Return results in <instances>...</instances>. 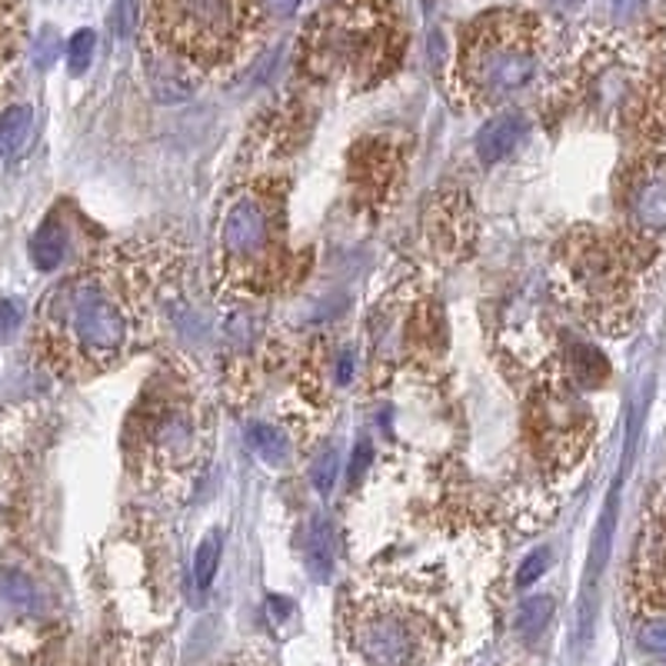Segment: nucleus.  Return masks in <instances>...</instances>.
Here are the masks:
<instances>
[{
	"label": "nucleus",
	"mask_w": 666,
	"mask_h": 666,
	"mask_svg": "<svg viewBox=\"0 0 666 666\" xmlns=\"http://www.w3.org/2000/svg\"><path fill=\"white\" fill-rule=\"evenodd\" d=\"M284 200L277 174H251L220 200L213 290L224 303H247L274 287L284 260Z\"/></svg>",
	"instance_id": "obj_4"
},
{
	"label": "nucleus",
	"mask_w": 666,
	"mask_h": 666,
	"mask_svg": "<svg viewBox=\"0 0 666 666\" xmlns=\"http://www.w3.org/2000/svg\"><path fill=\"white\" fill-rule=\"evenodd\" d=\"M560 8H577V4H584V0H557Z\"/></svg>",
	"instance_id": "obj_27"
},
{
	"label": "nucleus",
	"mask_w": 666,
	"mask_h": 666,
	"mask_svg": "<svg viewBox=\"0 0 666 666\" xmlns=\"http://www.w3.org/2000/svg\"><path fill=\"white\" fill-rule=\"evenodd\" d=\"M546 567H550V553H546V550H533L530 557L523 560L520 574H517V587H520V590L533 587V584L546 574Z\"/></svg>",
	"instance_id": "obj_21"
},
{
	"label": "nucleus",
	"mask_w": 666,
	"mask_h": 666,
	"mask_svg": "<svg viewBox=\"0 0 666 666\" xmlns=\"http://www.w3.org/2000/svg\"><path fill=\"white\" fill-rule=\"evenodd\" d=\"M337 470H341L337 447H323L320 457H317L313 467H310V480H313V487H317L320 497H330V490L337 487Z\"/></svg>",
	"instance_id": "obj_17"
},
{
	"label": "nucleus",
	"mask_w": 666,
	"mask_h": 666,
	"mask_svg": "<svg viewBox=\"0 0 666 666\" xmlns=\"http://www.w3.org/2000/svg\"><path fill=\"white\" fill-rule=\"evenodd\" d=\"M0 593H4L8 603H14L18 610H31L34 607V587L24 574H14L8 570L4 577H0Z\"/></svg>",
	"instance_id": "obj_19"
},
{
	"label": "nucleus",
	"mask_w": 666,
	"mask_h": 666,
	"mask_svg": "<svg viewBox=\"0 0 666 666\" xmlns=\"http://www.w3.org/2000/svg\"><path fill=\"white\" fill-rule=\"evenodd\" d=\"M167 234L100 247L47 290L34 317V351L64 380H93L137 354L157 326V307L184 264Z\"/></svg>",
	"instance_id": "obj_2"
},
{
	"label": "nucleus",
	"mask_w": 666,
	"mask_h": 666,
	"mask_svg": "<svg viewBox=\"0 0 666 666\" xmlns=\"http://www.w3.org/2000/svg\"><path fill=\"white\" fill-rule=\"evenodd\" d=\"M21 317H24V310L18 300H0V341L21 326Z\"/></svg>",
	"instance_id": "obj_23"
},
{
	"label": "nucleus",
	"mask_w": 666,
	"mask_h": 666,
	"mask_svg": "<svg viewBox=\"0 0 666 666\" xmlns=\"http://www.w3.org/2000/svg\"><path fill=\"white\" fill-rule=\"evenodd\" d=\"M220 550H224V540H220V530H210L203 536V543L197 546V560H193V580L197 590H210L217 567H220Z\"/></svg>",
	"instance_id": "obj_16"
},
{
	"label": "nucleus",
	"mask_w": 666,
	"mask_h": 666,
	"mask_svg": "<svg viewBox=\"0 0 666 666\" xmlns=\"http://www.w3.org/2000/svg\"><path fill=\"white\" fill-rule=\"evenodd\" d=\"M543 57L546 27L536 14L490 11L460 37L451 70V93L464 110L490 114L540 77Z\"/></svg>",
	"instance_id": "obj_6"
},
{
	"label": "nucleus",
	"mask_w": 666,
	"mask_h": 666,
	"mask_svg": "<svg viewBox=\"0 0 666 666\" xmlns=\"http://www.w3.org/2000/svg\"><path fill=\"white\" fill-rule=\"evenodd\" d=\"M307 574L317 584H326L333 574V530L326 520H317V526L310 530V543H307Z\"/></svg>",
	"instance_id": "obj_13"
},
{
	"label": "nucleus",
	"mask_w": 666,
	"mask_h": 666,
	"mask_svg": "<svg viewBox=\"0 0 666 666\" xmlns=\"http://www.w3.org/2000/svg\"><path fill=\"white\" fill-rule=\"evenodd\" d=\"M260 27V0H151L147 47L187 70H217L241 60Z\"/></svg>",
	"instance_id": "obj_8"
},
{
	"label": "nucleus",
	"mask_w": 666,
	"mask_h": 666,
	"mask_svg": "<svg viewBox=\"0 0 666 666\" xmlns=\"http://www.w3.org/2000/svg\"><path fill=\"white\" fill-rule=\"evenodd\" d=\"M464 540L430 543L364 570L341 607L347 666H470L487 603Z\"/></svg>",
	"instance_id": "obj_1"
},
{
	"label": "nucleus",
	"mask_w": 666,
	"mask_h": 666,
	"mask_svg": "<svg viewBox=\"0 0 666 666\" xmlns=\"http://www.w3.org/2000/svg\"><path fill=\"white\" fill-rule=\"evenodd\" d=\"M367 464H370V443L360 440L357 447H354V464H351V484H354V487L360 484V474L367 470Z\"/></svg>",
	"instance_id": "obj_24"
},
{
	"label": "nucleus",
	"mask_w": 666,
	"mask_h": 666,
	"mask_svg": "<svg viewBox=\"0 0 666 666\" xmlns=\"http://www.w3.org/2000/svg\"><path fill=\"white\" fill-rule=\"evenodd\" d=\"M114 34L118 37H131L134 31H137V0H118V8H114Z\"/></svg>",
	"instance_id": "obj_22"
},
{
	"label": "nucleus",
	"mask_w": 666,
	"mask_h": 666,
	"mask_svg": "<svg viewBox=\"0 0 666 666\" xmlns=\"http://www.w3.org/2000/svg\"><path fill=\"white\" fill-rule=\"evenodd\" d=\"M623 220L626 237L643 251H653L659 234H666V154L646 151L623 184Z\"/></svg>",
	"instance_id": "obj_9"
},
{
	"label": "nucleus",
	"mask_w": 666,
	"mask_h": 666,
	"mask_svg": "<svg viewBox=\"0 0 666 666\" xmlns=\"http://www.w3.org/2000/svg\"><path fill=\"white\" fill-rule=\"evenodd\" d=\"M636 643H640V650H646L653 656H666V617L643 620L636 630Z\"/></svg>",
	"instance_id": "obj_20"
},
{
	"label": "nucleus",
	"mask_w": 666,
	"mask_h": 666,
	"mask_svg": "<svg viewBox=\"0 0 666 666\" xmlns=\"http://www.w3.org/2000/svg\"><path fill=\"white\" fill-rule=\"evenodd\" d=\"M247 443H251V451L264 464H270V467H277V464L287 460V440H284V433L274 430V426H267V423H251L247 426Z\"/></svg>",
	"instance_id": "obj_15"
},
{
	"label": "nucleus",
	"mask_w": 666,
	"mask_h": 666,
	"mask_svg": "<svg viewBox=\"0 0 666 666\" xmlns=\"http://www.w3.org/2000/svg\"><path fill=\"white\" fill-rule=\"evenodd\" d=\"M523 134H526V118L520 114V110H500V114H493L480 127L474 154L484 167H497L500 160H507L517 151Z\"/></svg>",
	"instance_id": "obj_10"
},
{
	"label": "nucleus",
	"mask_w": 666,
	"mask_h": 666,
	"mask_svg": "<svg viewBox=\"0 0 666 666\" xmlns=\"http://www.w3.org/2000/svg\"><path fill=\"white\" fill-rule=\"evenodd\" d=\"M553 620V597L540 593V597H526L517 610V630L526 643H533Z\"/></svg>",
	"instance_id": "obj_14"
},
{
	"label": "nucleus",
	"mask_w": 666,
	"mask_h": 666,
	"mask_svg": "<svg viewBox=\"0 0 666 666\" xmlns=\"http://www.w3.org/2000/svg\"><path fill=\"white\" fill-rule=\"evenodd\" d=\"M31 131H34L31 107H24V103L8 107L4 114H0V157H18L27 147Z\"/></svg>",
	"instance_id": "obj_11"
},
{
	"label": "nucleus",
	"mask_w": 666,
	"mask_h": 666,
	"mask_svg": "<svg viewBox=\"0 0 666 666\" xmlns=\"http://www.w3.org/2000/svg\"><path fill=\"white\" fill-rule=\"evenodd\" d=\"M264 4H267L270 11H277V14L287 18V14H297V11L307 4V0H264Z\"/></svg>",
	"instance_id": "obj_25"
},
{
	"label": "nucleus",
	"mask_w": 666,
	"mask_h": 666,
	"mask_svg": "<svg viewBox=\"0 0 666 666\" xmlns=\"http://www.w3.org/2000/svg\"><path fill=\"white\" fill-rule=\"evenodd\" d=\"M354 380V354H341L337 360V384H351Z\"/></svg>",
	"instance_id": "obj_26"
},
{
	"label": "nucleus",
	"mask_w": 666,
	"mask_h": 666,
	"mask_svg": "<svg viewBox=\"0 0 666 666\" xmlns=\"http://www.w3.org/2000/svg\"><path fill=\"white\" fill-rule=\"evenodd\" d=\"M64 251H67V237H64V227L57 224V220L51 217L47 224L34 234L31 241V260L41 274H51L60 267L64 260Z\"/></svg>",
	"instance_id": "obj_12"
},
{
	"label": "nucleus",
	"mask_w": 666,
	"mask_h": 666,
	"mask_svg": "<svg viewBox=\"0 0 666 666\" xmlns=\"http://www.w3.org/2000/svg\"><path fill=\"white\" fill-rule=\"evenodd\" d=\"M93 51H97V34L87 31V27L77 31V34L70 37V44H67V70H70L74 77H80V74L90 67Z\"/></svg>",
	"instance_id": "obj_18"
},
{
	"label": "nucleus",
	"mask_w": 666,
	"mask_h": 666,
	"mask_svg": "<svg viewBox=\"0 0 666 666\" xmlns=\"http://www.w3.org/2000/svg\"><path fill=\"white\" fill-rule=\"evenodd\" d=\"M403 54V24L390 0H330L303 27V70L326 87L370 90Z\"/></svg>",
	"instance_id": "obj_5"
},
{
	"label": "nucleus",
	"mask_w": 666,
	"mask_h": 666,
	"mask_svg": "<svg viewBox=\"0 0 666 666\" xmlns=\"http://www.w3.org/2000/svg\"><path fill=\"white\" fill-rule=\"evenodd\" d=\"M646 251L626 234L610 237L593 227L574 231L553 257V284L560 297L597 330L626 333L636 313Z\"/></svg>",
	"instance_id": "obj_7"
},
{
	"label": "nucleus",
	"mask_w": 666,
	"mask_h": 666,
	"mask_svg": "<svg viewBox=\"0 0 666 666\" xmlns=\"http://www.w3.org/2000/svg\"><path fill=\"white\" fill-rule=\"evenodd\" d=\"M124 443L141 484L184 503L207 474L213 451V417L200 384L180 370L157 377L137 400Z\"/></svg>",
	"instance_id": "obj_3"
}]
</instances>
